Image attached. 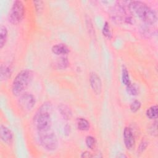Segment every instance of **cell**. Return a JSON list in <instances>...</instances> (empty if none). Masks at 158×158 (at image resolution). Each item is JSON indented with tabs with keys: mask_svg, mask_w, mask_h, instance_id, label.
Segmentation results:
<instances>
[{
	"mask_svg": "<svg viewBox=\"0 0 158 158\" xmlns=\"http://www.w3.org/2000/svg\"><path fill=\"white\" fill-rule=\"evenodd\" d=\"M56 65L58 69H64L69 65V60L67 58L65 57H61L56 62Z\"/></svg>",
	"mask_w": 158,
	"mask_h": 158,
	"instance_id": "cell-17",
	"label": "cell"
},
{
	"mask_svg": "<svg viewBox=\"0 0 158 158\" xmlns=\"http://www.w3.org/2000/svg\"><path fill=\"white\" fill-rule=\"evenodd\" d=\"M8 36L7 29L4 25H1L0 27V48L2 49L7 41Z\"/></svg>",
	"mask_w": 158,
	"mask_h": 158,
	"instance_id": "cell-12",
	"label": "cell"
},
{
	"mask_svg": "<svg viewBox=\"0 0 158 158\" xmlns=\"http://www.w3.org/2000/svg\"><path fill=\"white\" fill-rule=\"evenodd\" d=\"M52 52L57 56H65L69 53V48L64 44H57L52 47Z\"/></svg>",
	"mask_w": 158,
	"mask_h": 158,
	"instance_id": "cell-10",
	"label": "cell"
},
{
	"mask_svg": "<svg viewBox=\"0 0 158 158\" xmlns=\"http://www.w3.org/2000/svg\"><path fill=\"white\" fill-rule=\"evenodd\" d=\"M122 80L123 83L126 86H128L131 84L129 73L127 69V68L125 66H123L122 70Z\"/></svg>",
	"mask_w": 158,
	"mask_h": 158,
	"instance_id": "cell-16",
	"label": "cell"
},
{
	"mask_svg": "<svg viewBox=\"0 0 158 158\" xmlns=\"http://www.w3.org/2000/svg\"><path fill=\"white\" fill-rule=\"evenodd\" d=\"M0 75H1V81H5L7 80L11 75V71L9 67L6 65H1V70H0Z\"/></svg>",
	"mask_w": 158,
	"mask_h": 158,
	"instance_id": "cell-14",
	"label": "cell"
},
{
	"mask_svg": "<svg viewBox=\"0 0 158 158\" xmlns=\"http://www.w3.org/2000/svg\"><path fill=\"white\" fill-rule=\"evenodd\" d=\"M87 22H86V25H87V27H88V30L89 31V33L90 34H91V35H93V32H94V28H93V25H92V23L91 22V20L89 19L87 20H86Z\"/></svg>",
	"mask_w": 158,
	"mask_h": 158,
	"instance_id": "cell-23",
	"label": "cell"
},
{
	"mask_svg": "<svg viewBox=\"0 0 158 158\" xmlns=\"http://www.w3.org/2000/svg\"><path fill=\"white\" fill-rule=\"evenodd\" d=\"M123 140L125 147L128 149H131L135 144V138L130 128L125 127L123 130Z\"/></svg>",
	"mask_w": 158,
	"mask_h": 158,
	"instance_id": "cell-8",
	"label": "cell"
},
{
	"mask_svg": "<svg viewBox=\"0 0 158 158\" xmlns=\"http://www.w3.org/2000/svg\"><path fill=\"white\" fill-rule=\"evenodd\" d=\"M118 157H127V156L125 154H120L118 155Z\"/></svg>",
	"mask_w": 158,
	"mask_h": 158,
	"instance_id": "cell-26",
	"label": "cell"
},
{
	"mask_svg": "<svg viewBox=\"0 0 158 158\" xmlns=\"http://www.w3.org/2000/svg\"><path fill=\"white\" fill-rule=\"evenodd\" d=\"M0 138L4 143L10 144L13 140L12 132L7 127L1 125L0 127Z\"/></svg>",
	"mask_w": 158,
	"mask_h": 158,
	"instance_id": "cell-9",
	"label": "cell"
},
{
	"mask_svg": "<svg viewBox=\"0 0 158 158\" xmlns=\"http://www.w3.org/2000/svg\"><path fill=\"white\" fill-rule=\"evenodd\" d=\"M33 73L30 70L20 71L14 78L12 85V92L14 95L20 96L24 93L25 89L32 81Z\"/></svg>",
	"mask_w": 158,
	"mask_h": 158,
	"instance_id": "cell-3",
	"label": "cell"
},
{
	"mask_svg": "<svg viewBox=\"0 0 158 158\" xmlns=\"http://www.w3.org/2000/svg\"><path fill=\"white\" fill-rule=\"evenodd\" d=\"M39 142L41 146L48 151H53L58 147V139L55 133L50 130L39 132Z\"/></svg>",
	"mask_w": 158,
	"mask_h": 158,
	"instance_id": "cell-4",
	"label": "cell"
},
{
	"mask_svg": "<svg viewBox=\"0 0 158 158\" xmlns=\"http://www.w3.org/2000/svg\"><path fill=\"white\" fill-rule=\"evenodd\" d=\"M36 100L34 96L30 93H24L20 96L18 104L20 109L25 112L31 110L35 105Z\"/></svg>",
	"mask_w": 158,
	"mask_h": 158,
	"instance_id": "cell-6",
	"label": "cell"
},
{
	"mask_svg": "<svg viewBox=\"0 0 158 158\" xmlns=\"http://www.w3.org/2000/svg\"><path fill=\"white\" fill-rule=\"evenodd\" d=\"M89 83L93 91L96 94H100L102 91V82L100 77L96 72L90 73Z\"/></svg>",
	"mask_w": 158,
	"mask_h": 158,
	"instance_id": "cell-7",
	"label": "cell"
},
{
	"mask_svg": "<svg viewBox=\"0 0 158 158\" xmlns=\"http://www.w3.org/2000/svg\"><path fill=\"white\" fill-rule=\"evenodd\" d=\"M77 125L78 129L81 131H87L90 128L89 122L86 119L83 118H78Z\"/></svg>",
	"mask_w": 158,
	"mask_h": 158,
	"instance_id": "cell-13",
	"label": "cell"
},
{
	"mask_svg": "<svg viewBox=\"0 0 158 158\" xmlns=\"http://www.w3.org/2000/svg\"><path fill=\"white\" fill-rule=\"evenodd\" d=\"M25 15V7L21 1H14L10 10L8 19L13 25L19 24L22 22Z\"/></svg>",
	"mask_w": 158,
	"mask_h": 158,
	"instance_id": "cell-5",
	"label": "cell"
},
{
	"mask_svg": "<svg viewBox=\"0 0 158 158\" xmlns=\"http://www.w3.org/2000/svg\"><path fill=\"white\" fill-rule=\"evenodd\" d=\"M51 110V104L47 102L43 103L36 111L33 117V122L38 132H44L50 130L52 125L50 115Z\"/></svg>",
	"mask_w": 158,
	"mask_h": 158,
	"instance_id": "cell-2",
	"label": "cell"
},
{
	"mask_svg": "<svg viewBox=\"0 0 158 158\" xmlns=\"http://www.w3.org/2000/svg\"><path fill=\"white\" fill-rule=\"evenodd\" d=\"M102 34L106 38H107L108 39L111 38L112 35H111V31H110V26H109V23L107 22H105V23L103 26Z\"/></svg>",
	"mask_w": 158,
	"mask_h": 158,
	"instance_id": "cell-19",
	"label": "cell"
},
{
	"mask_svg": "<svg viewBox=\"0 0 158 158\" xmlns=\"http://www.w3.org/2000/svg\"><path fill=\"white\" fill-rule=\"evenodd\" d=\"M34 4H35V7L36 9V11L40 12L42 9H43V1H34Z\"/></svg>",
	"mask_w": 158,
	"mask_h": 158,
	"instance_id": "cell-22",
	"label": "cell"
},
{
	"mask_svg": "<svg viewBox=\"0 0 158 158\" xmlns=\"http://www.w3.org/2000/svg\"><path fill=\"white\" fill-rule=\"evenodd\" d=\"M128 9L131 14L136 15L147 24L153 25L157 20L156 11L142 1H133L128 2Z\"/></svg>",
	"mask_w": 158,
	"mask_h": 158,
	"instance_id": "cell-1",
	"label": "cell"
},
{
	"mask_svg": "<svg viewBox=\"0 0 158 158\" xmlns=\"http://www.w3.org/2000/svg\"><path fill=\"white\" fill-rule=\"evenodd\" d=\"M146 115L149 119H156L158 115V109L156 105L152 106L146 110Z\"/></svg>",
	"mask_w": 158,
	"mask_h": 158,
	"instance_id": "cell-15",
	"label": "cell"
},
{
	"mask_svg": "<svg viewBox=\"0 0 158 158\" xmlns=\"http://www.w3.org/2000/svg\"><path fill=\"white\" fill-rule=\"evenodd\" d=\"M148 146V143L146 141H142L141 143V144H139V146L138 148V151L139 152H142L143 151H144V150Z\"/></svg>",
	"mask_w": 158,
	"mask_h": 158,
	"instance_id": "cell-24",
	"label": "cell"
},
{
	"mask_svg": "<svg viewBox=\"0 0 158 158\" xmlns=\"http://www.w3.org/2000/svg\"><path fill=\"white\" fill-rule=\"evenodd\" d=\"M141 106V104L139 101L135 100L131 103L130 108L132 112H136L138 110H139Z\"/></svg>",
	"mask_w": 158,
	"mask_h": 158,
	"instance_id": "cell-20",
	"label": "cell"
},
{
	"mask_svg": "<svg viewBox=\"0 0 158 158\" xmlns=\"http://www.w3.org/2000/svg\"><path fill=\"white\" fill-rule=\"evenodd\" d=\"M85 143L86 146L90 149H93L96 146V140L95 138L92 136H88L86 138Z\"/></svg>",
	"mask_w": 158,
	"mask_h": 158,
	"instance_id": "cell-18",
	"label": "cell"
},
{
	"mask_svg": "<svg viewBox=\"0 0 158 158\" xmlns=\"http://www.w3.org/2000/svg\"><path fill=\"white\" fill-rule=\"evenodd\" d=\"M58 110L61 115L65 119H70L72 117V111L65 104H60L58 106Z\"/></svg>",
	"mask_w": 158,
	"mask_h": 158,
	"instance_id": "cell-11",
	"label": "cell"
},
{
	"mask_svg": "<svg viewBox=\"0 0 158 158\" xmlns=\"http://www.w3.org/2000/svg\"><path fill=\"white\" fill-rule=\"evenodd\" d=\"M127 93L131 96H135L138 93V89L135 85L130 84L127 86Z\"/></svg>",
	"mask_w": 158,
	"mask_h": 158,
	"instance_id": "cell-21",
	"label": "cell"
},
{
	"mask_svg": "<svg viewBox=\"0 0 158 158\" xmlns=\"http://www.w3.org/2000/svg\"><path fill=\"white\" fill-rule=\"evenodd\" d=\"M93 156L91 154V153L89 151H85L81 153V157H92Z\"/></svg>",
	"mask_w": 158,
	"mask_h": 158,
	"instance_id": "cell-25",
	"label": "cell"
}]
</instances>
